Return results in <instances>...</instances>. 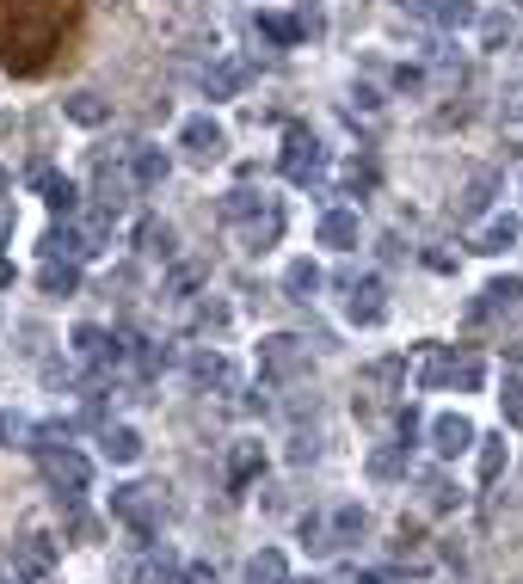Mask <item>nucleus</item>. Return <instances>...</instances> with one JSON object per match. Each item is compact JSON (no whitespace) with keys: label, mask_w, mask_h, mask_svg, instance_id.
<instances>
[{"label":"nucleus","mask_w":523,"mask_h":584,"mask_svg":"<svg viewBox=\"0 0 523 584\" xmlns=\"http://www.w3.org/2000/svg\"><path fill=\"white\" fill-rule=\"evenodd\" d=\"M419 382H425V387H462V394H474V387L486 382V363L474 358V351L431 345V351H425V363H419Z\"/></svg>","instance_id":"f257e3e1"},{"label":"nucleus","mask_w":523,"mask_h":584,"mask_svg":"<svg viewBox=\"0 0 523 584\" xmlns=\"http://www.w3.org/2000/svg\"><path fill=\"white\" fill-rule=\"evenodd\" d=\"M38 455V467H43V480H50V492L56 499H81L87 492V480H93V467H87V455L74 450V443H43V450H31Z\"/></svg>","instance_id":"f03ea898"},{"label":"nucleus","mask_w":523,"mask_h":584,"mask_svg":"<svg viewBox=\"0 0 523 584\" xmlns=\"http://www.w3.org/2000/svg\"><path fill=\"white\" fill-rule=\"evenodd\" d=\"M259 375H265V382H295V375H309V345H302L295 332L259 339Z\"/></svg>","instance_id":"7ed1b4c3"},{"label":"nucleus","mask_w":523,"mask_h":584,"mask_svg":"<svg viewBox=\"0 0 523 584\" xmlns=\"http://www.w3.org/2000/svg\"><path fill=\"white\" fill-rule=\"evenodd\" d=\"M278 167H283V179H290V185H314V179L326 173V148H321V135H314V130H290V135H283Z\"/></svg>","instance_id":"20e7f679"},{"label":"nucleus","mask_w":523,"mask_h":584,"mask_svg":"<svg viewBox=\"0 0 523 584\" xmlns=\"http://www.w3.org/2000/svg\"><path fill=\"white\" fill-rule=\"evenodd\" d=\"M179 154H185L191 167H215V160L229 154V130H222L210 111H198V118L179 123Z\"/></svg>","instance_id":"39448f33"},{"label":"nucleus","mask_w":523,"mask_h":584,"mask_svg":"<svg viewBox=\"0 0 523 584\" xmlns=\"http://www.w3.org/2000/svg\"><path fill=\"white\" fill-rule=\"evenodd\" d=\"M111 517H123L135 530V547H154L148 542L154 535V486H135V480L111 486Z\"/></svg>","instance_id":"423d86ee"},{"label":"nucleus","mask_w":523,"mask_h":584,"mask_svg":"<svg viewBox=\"0 0 523 584\" xmlns=\"http://www.w3.org/2000/svg\"><path fill=\"white\" fill-rule=\"evenodd\" d=\"M481 320H523V278H493L481 295L469 302V326Z\"/></svg>","instance_id":"0eeeda50"},{"label":"nucleus","mask_w":523,"mask_h":584,"mask_svg":"<svg viewBox=\"0 0 523 584\" xmlns=\"http://www.w3.org/2000/svg\"><path fill=\"white\" fill-rule=\"evenodd\" d=\"M68 345H74V358H87L93 370H118L123 358H130V345H123L118 332L93 326V320H81V326L68 332Z\"/></svg>","instance_id":"6e6552de"},{"label":"nucleus","mask_w":523,"mask_h":584,"mask_svg":"<svg viewBox=\"0 0 523 584\" xmlns=\"http://www.w3.org/2000/svg\"><path fill=\"white\" fill-rule=\"evenodd\" d=\"M345 320L351 326H382V320H389V283L382 278H351L345 283Z\"/></svg>","instance_id":"1a4fd4ad"},{"label":"nucleus","mask_w":523,"mask_h":584,"mask_svg":"<svg viewBox=\"0 0 523 584\" xmlns=\"http://www.w3.org/2000/svg\"><path fill=\"white\" fill-rule=\"evenodd\" d=\"M425 437H431V450H437L443 462H456V455H469L474 443H481V437H474V419H469V412H437Z\"/></svg>","instance_id":"9d476101"},{"label":"nucleus","mask_w":523,"mask_h":584,"mask_svg":"<svg viewBox=\"0 0 523 584\" xmlns=\"http://www.w3.org/2000/svg\"><path fill=\"white\" fill-rule=\"evenodd\" d=\"M26 179L43 191V203H50L56 215H74V210H81V185H74V179H62V173L50 167V160H31Z\"/></svg>","instance_id":"9b49d317"},{"label":"nucleus","mask_w":523,"mask_h":584,"mask_svg":"<svg viewBox=\"0 0 523 584\" xmlns=\"http://www.w3.org/2000/svg\"><path fill=\"white\" fill-rule=\"evenodd\" d=\"M123 167H130V179L142 191H154V185H167V173H173V154H167V148H154V142H135Z\"/></svg>","instance_id":"f8f14e48"},{"label":"nucleus","mask_w":523,"mask_h":584,"mask_svg":"<svg viewBox=\"0 0 523 584\" xmlns=\"http://www.w3.org/2000/svg\"><path fill=\"white\" fill-rule=\"evenodd\" d=\"M93 253H99L93 234L74 228V222H56L50 234H43V259H74V265H81V259H93Z\"/></svg>","instance_id":"ddd939ff"},{"label":"nucleus","mask_w":523,"mask_h":584,"mask_svg":"<svg viewBox=\"0 0 523 584\" xmlns=\"http://www.w3.org/2000/svg\"><path fill=\"white\" fill-rule=\"evenodd\" d=\"M247 80H253V68H247L241 56H222V62L203 68V93H210V99H234Z\"/></svg>","instance_id":"4468645a"},{"label":"nucleus","mask_w":523,"mask_h":584,"mask_svg":"<svg viewBox=\"0 0 523 584\" xmlns=\"http://www.w3.org/2000/svg\"><path fill=\"white\" fill-rule=\"evenodd\" d=\"M358 234H363L358 210H326L321 228H314V240H321V246H333V253H351V246H358Z\"/></svg>","instance_id":"2eb2a0df"},{"label":"nucleus","mask_w":523,"mask_h":584,"mask_svg":"<svg viewBox=\"0 0 523 584\" xmlns=\"http://www.w3.org/2000/svg\"><path fill=\"white\" fill-rule=\"evenodd\" d=\"M278 198H265V191H253V185H234V191H222V222H259V215L271 210Z\"/></svg>","instance_id":"dca6fc26"},{"label":"nucleus","mask_w":523,"mask_h":584,"mask_svg":"<svg viewBox=\"0 0 523 584\" xmlns=\"http://www.w3.org/2000/svg\"><path fill=\"white\" fill-rule=\"evenodd\" d=\"M185 375L198 387H234V363L222 358V351H191L185 358Z\"/></svg>","instance_id":"f3484780"},{"label":"nucleus","mask_w":523,"mask_h":584,"mask_svg":"<svg viewBox=\"0 0 523 584\" xmlns=\"http://www.w3.org/2000/svg\"><path fill=\"white\" fill-rule=\"evenodd\" d=\"M505 185V179L493 173V167H481V173L469 179V185H462V198H456V222H474V215L486 210V203H493V191Z\"/></svg>","instance_id":"a211bd4d"},{"label":"nucleus","mask_w":523,"mask_h":584,"mask_svg":"<svg viewBox=\"0 0 523 584\" xmlns=\"http://www.w3.org/2000/svg\"><path fill=\"white\" fill-rule=\"evenodd\" d=\"M50 566H56V542L50 535H26V542L13 547V572L19 578H43Z\"/></svg>","instance_id":"6ab92c4d"},{"label":"nucleus","mask_w":523,"mask_h":584,"mask_svg":"<svg viewBox=\"0 0 523 584\" xmlns=\"http://www.w3.org/2000/svg\"><path fill=\"white\" fill-rule=\"evenodd\" d=\"M259 474H265V443H259V437H241V443L229 450V486L241 492L247 480H259Z\"/></svg>","instance_id":"aec40b11"},{"label":"nucleus","mask_w":523,"mask_h":584,"mask_svg":"<svg viewBox=\"0 0 523 584\" xmlns=\"http://www.w3.org/2000/svg\"><path fill=\"white\" fill-rule=\"evenodd\" d=\"M93 191H99V210H111V215H118L123 203H130V191H142V185L130 179V167H99Z\"/></svg>","instance_id":"412c9836"},{"label":"nucleus","mask_w":523,"mask_h":584,"mask_svg":"<svg viewBox=\"0 0 523 584\" xmlns=\"http://www.w3.org/2000/svg\"><path fill=\"white\" fill-rule=\"evenodd\" d=\"M517 234H523V215H493V222L481 228V234H474V253H511V246H517Z\"/></svg>","instance_id":"4be33fe9"},{"label":"nucleus","mask_w":523,"mask_h":584,"mask_svg":"<svg viewBox=\"0 0 523 584\" xmlns=\"http://www.w3.org/2000/svg\"><path fill=\"white\" fill-rule=\"evenodd\" d=\"M99 455L118 462V467H130V462H142V437H135L130 425H105L99 431Z\"/></svg>","instance_id":"5701e85b"},{"label":"nucleus","mask_w":523,"mask_h":584,"mask_svg":"<svg viewBox=\"0 0 523 584\" xmlns=\"http://www.w3.org/2000/svg\"><path fill=\"white\" fill-rule=\"evenodd\" d=\"M314 290H321V265L314 259H290L283 265V295L290 302H314Z\"/></svg>","instance_id":"b1692460"},{"label":"nucleus","mask_w":523,"mask_h":584,"mask_svg":"<svg viewBox=\"0 0 523 584\" xmlns=\"http://www.w3.org/2000/svg\"><path fill=\"white\" fill-rule=\"evenodd\" d=\"M38 290L43 295H74V290H81V265H74V259H43Z\"/></svg>","instance_id":"393cba45"},{"label":"nucleus","mask_w":523,"mask_h":584,"mask_svg":"<svg viewBox=\"0 0 523 584\" xmlns=\"http://www.w3.org/2000/svg\"><path fill=\"white\" fill-rule=\"evenodd\" d=\"M278 234H283V203H271L259 222H247L241 228V240H247V253H271L278 246Z\"/></svg>","instance_id":"a878e982"},{"label":"nucleus","mask_w":523,"mask_h":584,"mask_svg":"<svg viewBox=\"0 0 523 584\" xmlns=\"http://www.w3.org/2000/svg\"><path fill=\"white\" fill-rule=\"evenodd\" d=\"M135 253H142V259H173V222L148 215V222L135 228Z\"/></svg>","instance_id":"bb28decb"},{"label":"nucleus","mask_w":523,"mask_h":584,"mask_svg":"<svg viewBox=\"0 0 523 584\" xmlns=\"http://www.w3.org/2000/svg\"><path fill=\"white\" fill-rule=\"evenodd\" d=\"M363 530H370V511H363V505H339L333 517H326V542H333V547L358 542Z\"/></svg>","instance_id":"cd10ccee"},{"label":"nucleus","mask_w":523,"mask_h":584,"mask_svg":"<svg viewBox=\"0 0 523 584\" xmlns=\"http://www.w3.org/2000/svg\"><path fill=\"white\" fill-rule=\"evenodd\" d=\"M247 584H290V560H283L278 547H259V554L247 560Z\"/></svg>","instance_id":"c85d7f7f"},{"label":"nucleus","mask_w":523,"mask_h":584,"mask_svg":"<svg viewBox=\"0 0 523 584\" xmlns=\"http://www.w3.org/2000/svg\"><path fill=\"white\" fill-rule=\"evenodd\" d=\"M363 387H376V394H401L406 387V358H376L363 370Z\"/></svg>","instance_id":"c756f323"},{"label":"nucleus","mask_w":523,"mask_h":584,"mask_svg":"<svg viewBox=\"0 0 523 584\" xmlns=\"http://www.w3.org/2000/svg\"><path fill=\"white\" fill-rule=\"evenodd\" d=\"M62 111H68L74 123H81V130H99V123L111 118V105H105L99 93H74V99H62Z\"/></svg>","instance_id":"7c9ffc66"},{"label":"nucleus","mask_w":523,"mask_h":584,"mask_svg":"<svg viewBox=\"0 0 523 584\" xmlns=\"http://www.w3.org/2000/svg\"><path fill=\"white\" fill-rule=\"evenodd\" d=\"M406 450H413V443H382V450H370V480H401Z\"/></svg>","instance_id":"2f4dec72"},{"label":"nucleus","mask_w":523,"mask_h":584,"mask_svg":"<svg viewBox=\"0 0 523 584\" xmlns=\"http://www.w3.org/2000/svg\"><path fill=\"white\" fill-rule=\"evenodd\" d=\"M290 19H295V38H309V43L326 38V7H321V0H295Z\"/></svg>","instance_id":"473e14b6"},{"label":"nucleus","mask_w":523,"mask_h":584,"mask_svg":"<svg viewBox=\"0 0 523 584\" xmlns=\"http://www.w3.org/2000/svg\"><path fill=\"white\" fill-rule=\"evenodd\" d=\"M431 19L443 31H469L474 26V0H431Z\"/></svg>","instance_id":"72a5a7b5"},{"label":"nucleus","mask_w":523,"mask_h":584,"mask_svg":"<svg viewBox=\"0 0 523 584\" xmlns=\"http://www.w3.org/2000/svg\"><path fill=\"white\" fill-rule=\"evenodd\" d=\"M253 31H259V38H271L278 50L302 43V38H295V19H290V13H259V19H253Z\"/></svg>","instance_id":"f704fd0d"},{"label":"nucleus","mask_w":523,"mask_h":584,"mask_svg":"<svg viewBox=\"0 0 523 584\" xmlns=\"http://www.w3.org/2000/svg\"><path fill=\"white\" fill-rule=\"evenodd\" d=\"M198 283H203V265H198V259H185V265H173V271H167V290H161V295L185 302V295L198 290Z\"/></svg>","instance_id":"c9c22d12"},{"label":"nucleus","mask_w":523,"mask_h":584,"mask_svg":"<svg viewBox=\"0 0 523 584\" xmlns=\"http://www.w3.org/2000/svg\"><path fill=\"white\" fill-rule=\"evenodd\" d=\"M130 358H135V375H148V382H154V375H167V363H173V351H167V345H135Z\"/></svg>","instance_id":"e433bc0d"},{"label":"nucleus","mask_w":523,"mask_h":584,"mask_svg":"<svg viewBox=\"0 0 523 584\" xmlns=\"http://www.w3.org/2000/svg\"><path fill=\"white\" fill-rule=\"evenodd\" d=\"M425 505H431V511H456V505H462V492L450 486L443 474H425Z\"/></svg>","instance_id":"4c0bfd02"},{"label":"nucleus","mask_w":523,"mask_h":584,"mask_svg":"<svg viewBox=\"0 0 523 584\" xmlns=\"http://www.w3.org/2000/svg\"><path fill=\"white\" fill-rule=\"evenodd\" d=\"M179 572H185V566H179V560L167 554V547H161V554H154V547H148V584H173Z\"/></svg>","instance_id":"58836bf2"},{"label":"nucleus","mask_w":523,"mask_h":584,"mask_svg":"<svg viewBox=\"0 0 523 584\" xmlns=\"http://www.w3.org/2000/svg\"><path fill=\"white\" fill-rule=\"evenodd\" d=\"M370 185H376V160H351L345 167V191L358 198V191H370Z\"/></svg>","instance_id":"ea45409f"},{"label":"nucleus","mask_w":523,"mask_h":584,"mask_svg":"<svg viewBox=\"0 0 523 584\" xmlns=\"http://www.w3.org/2000/svg\"><path fill=\"white\" fill-rule=\"evenodd\" d=\"M499 467H505V437H486L481 443V480H493Z\"/></svg>","instance_id":"a19ab883"},{"label":"nucleus","mask_w":523,"mask_h":584,"mask_svg":"<svg viewBox=\"0 0 523 584\" xmlns=\"http://www.w3.org/2000/svg\"><path fill=\"white\" fill-rule=\"evenodd\" d=\"M74 382V370H68V363H43V387H68Z\"/></svg>","instance_id":"79ce46f5"},{"label":"nucleus","mask_w":523,"mask_h":584,"mask_svg":"<svg viewBox=\"0 0 523 584\" xmlns=\"http://www.w3.org/2000/svg\"><path fill=\"white\" fill-rule=\"evenodd\" d=\"M179 584H215V566H185L179 572Z\"/></svg>","instance_id":"37998d69"},{"label":"nucleus","mask_w":523,"mask_h":584,"mask_svg":"<svg viewBox=\"0 0 523 584\" xmlns=\"http://www.w3.org/2000/svg\"><path fill=\"white\" fill-rule=\"evenodd\" d=\"M13 222H19V215H13V198H7V203H0V240L13 234Z\"/></svg>","instance_id":"c03bdc74"},{"label":"nucleus","mask_w":523,"mask_h":584,"mask_svg":"<svg viewBox=\"0 0 523 584\" xmlns=\"http://www.w3.org/2000/svg\"><path fill=\"white\" fill-rule=\"evenodd\" d=\"M13 278H19V271H13V259H0V290H13Z\"/></svg>","instance_id":"a18cd8bd"},{"label":"nucleus","mask_w":523,"mask_h":584,"mask_svg":"<svg viewBox=\"0 0 523 584\" xmlns=\"http://www.w3.org/2000/svg\"><path fill=\"white\" fill-rule=\"evenodd\" d=\"M401 7H406V13H425L431 19V0H401Z\"/></svg>","instance_id":"49530a36"},{"label":"nucleus","mask_w":523,"mask_h":584,"mask_svg":"<svg viewBox=\"0 0 523 584\" xmlns=\"http://www.w3.org/2000/svg\"><path fill=\"white\" fill-rule=\"evenodd\" d=\"M13 198V179H7V167H0V203Z\"/></svg>","instance_id":"de8ad7c7"},{"label":"nucleus","mask_w":523,"mask_h":584,"mask_svg":"<svg viewBox=\"0 0 523 584\" xmlns=\"http://www.w3.org/2000/svg\"><path fill=\"white\" fill-rule=\"evenodd\" d=\"M351 584H389V578H382V572H363V578H351Z\"/></svg>","instance_id":"09e8293b"},{"label":"nucleus","mask_w":523,"mask_h":584,"mask_svg":"<svg viewBox=\"0 0 523 584\" xmlns=\"http://www.w3.org/2000/svg\"><path fill=\"white\" fill-rule=\"evenodd\" d=\"M309 584H321V578H309Z\"/></svg>","instance_id":"8fccbe9b"}]
</instances>
